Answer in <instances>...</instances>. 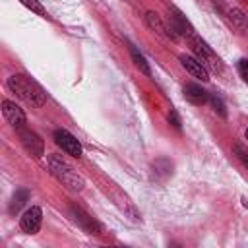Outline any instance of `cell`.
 I'll use <instances>...</instances> for the list:
<instances>
[{
  "instance_id": "6",
  "label": "cell",
  "mask_w": 248,
  "mask_h": 248,
  "mask_svg": "<svg viewBox=\"0 0 248 248\" xmlns=\"http://www.w3.org/2000/svg\"><path fill=\"white\" fill-rule=\"evenodd\" d=\"M17 132H19V140H21L23 147H25V149L35 157V159H39V157H43V155H45V143H43V140H41L35 132L27 130V128L17 130Z\"/></svg>"
},
{
  "instance_id": "8",
  "label": "cell",
  "mask_w": 248,
  "mask_h": 248,
  "mask_svg": "<svg viewBox=\"0 0 248 248\" xmlns=\"http://www.w3.org/2000/svg\"><path fill=\"white\" fill-rule=\"evenodd\" d=\"M180 62L182 66L186 68V72L192 74V78L196 79H202V81H207L209 79V70L196 58V56H188V54H180Z\"/></svg>"
},
{
  "instance_id": "11",
  "label": "cell",
  "mask_w": 248,
  "mask_h": 248,
  "mask_svg": "<svg viewBox=\"0 0 248 248\" xmlns=\"http://www.w3.org/2000/svg\"><path fill=\"white\" fill-rule=\"evenodd\" d=\"M27 200H29V190H27V188H17L16 194L12 196V202H10V213L16 215V213L25 205Z\"/></svg>"
},
{
  "instance_id": "3",
  "label": "cell",
  "mask_w": 248,
  "mask_h": 248,
  "mask_svg": "<svg viewBox=\"0 0 248 248\" xmlns=\"http://www.w3.org/2000/svg\"><path fill=\"white\" fill-rule=\"evenodd\" d=\"M188 43H190V48H192V52L196 54V58L205 66V68H211V70H215V72H219L221 70V60H219V56L213 52V48L200 37V35H196L194 31L188 35Z\"/></svg>"
},
{
  "instance_id": "10",
  "label": "cell",
  "mask_w": 248,
  "mask_h": 248,
  "mask_svg": "<svg viewBox=\"0 0 248 248\" xmlns=\"http://www.w3.org/2000/svg\"><path fill=\"white\" fill-rule=\"evenodd\" d=\"M184 99L188 103L200 107V105H205L209 101V93L198 83H188V85H184Z\"/></svg>"
},
{
  "instance_id": "1",
  "label": "cell",
  "mask_w": 248,
  "mask_h": 248,
  "mask_svg": "<svg viewBox=\"0 0 248 248\" xmlns=\"http://www.w3.org/2000/svg\"><path fill=\"white\" fill-rule=\"evenodd\" d=\"M6 87H8L12 93H16L19 99H23L25 103H29V105H33V107L45 105V99H46V97H45L43 87H41L35 79L27 78V76H21V74L10 76L8 81H6Z\"/></svg>"
},
{
  "instance_id": "5",
  "label": "cell",
  "mask_w": 248,
  "mask_h": 248,
  "mask_svg": "<svg viewBox=\"0 0 248 248\" xmlns=\"http://www.w3.org/2000/svg\"><path fill=\"white\" fill-rule=\"evenodd\" d=\"M41 221H43V211H41V207L31 205V207L25 209L23 215L19 217V227H21L23 232L35 234V232H39V229H41Z\"/></svg>"
},
{
  "instance_id": "15",
  "label": "cell",
  "mask_w": 248,
  "mask_h": 248,
  "mask_svg": "<svg viewBox=\"0 0 248 248\" xmlns=\"http://www.w3.org/2000/svg\"><path fill=\"white\" fill-rule=\"evenodd\" d=\"M25 8H29L33 14H37V16H41V17H46V10L43 8V4L39 2V0H19Z\"/></svg>"
},
{
  "instance_id": "21",
  "label": "cell",
  "mask_w": 248,
  "mask_h": 248,
  "mask_svg": "<svg viewBox=\"0 0 248 248\" xmlns=\"http://www.w3.org/2000/svg\"><path fill=\"white\" fill-rule=\"evenodd\" d=\"M246 2H248V0H246Z\"/></svg>"
},
{
  "instance_id": "16",
  "label": "cell",
  "mask_w": 248,
  "mask_h": 248,
  "mask_svg": "<svg viewBox=\"0 0 248 248\" xmlns=\"http://www.w3.org/2000/svg\"><path fill=\"white\" fill-rule=\"evenodd\" d=\"M209 103H211V107H213V110L219 114V116H227V107H225V103H223V99L219 97V95H209Z\"/></svg>"
},
{
  "instance_id": "19",
  "label": "cell",
  "mask_w": 248,
  "mask_h": 248,
  "mask_svg": "<svg viewBox=\"0 0 248 248\" xmlns=\"http://www.w3.org/2000/svg\"><path fill=\"white\" fill-rule=\"evenodd\" d=\"M169 122H170L176 130H180V118H178V114H176L174 108H170V112H169Z\"/></svg>"
},
{
  "instance_id": "4",
  "label": "cell",
  "mask_w": 248,
  "mask_h": 248,
  "mask_svg": "<svg viewBox=\"0 0 248 248\" xmlns=\"http://www.w3.org/2000/svg\"><path fill=\"white\" fill-rule=\"evenodd\" d=\"M52 138H54V143H56L62 151H66V153L72 155V157H81V143H79V140H78L74 134H70V132L64 130V128H58V130H54Z\"/></svg>"
},
{
  "instance_id": "2",
  "label": "cell",
  "mask_w": 248,
  "mask_h": 248,
  "mask_svg": "<svg viewBox=\"0 0 248 248\" xmlns=\"http://www.w3.org/2000/svg\"><path fill=\"white\" fill-rule=\"evenodd\" d=\"M48 169L52 172V176L56 180H60L66 188H70L72 192H81L85 186L83 176L60 155H48Z\"/></svg>"
},
{
  "instance_id": "17",
  "label": "cell",
  "mask_w": 248,
  "mask_h": 248,
  "mask_svg": "<svg viewBox=\"0 0 248 248\" xmlns=\"http://www.w3.org/2000/svg\"><path fill=\"white\" fill-rule=\"evenodd\" d=\"M234 153H236V157H238V159L248 167V149H246L244 145L236 143V145H234Z\"/></svg>"
},
{
  "instance_id": "9",
  "label": "cell",
  "mask_w": 248,
  "mask_h": 248,
  "mask_svg": "<svg viewBox=\"0 0 248 248\" xmlns=\"http://www.w3.org/2000/svg\"><path fill=\"white\" fill-rule=\"evenodd\" d=\"M72 215H74V221L81 227V229H85L89 234H101V227H99V223L91 217V215H87L83 209H79V207H72Z\"/></svg>"
},
{
  "instance_id": "7",
  "label": "cell",
  "mask_w": 248,
  "mask_h": 248,
  "mask_svg": "<svg viewBox=\"0 0 248 248\" xmlns=\"http://www.w3.org/2000/svg\"><path fill=\"white\" fill-rule=\"evenodd\" d=\"M2 112H4V118L16 128V130H23L25 124H27V118H25V112L12 101H2Z\"/></svg>"
},
{
  "instance_id": "20",
  "label": "cell",
  "mask_w": 248,
  "mask_h": 248,
  "mask_svg": "<svg viewBox=\"0 0 248 248\" xmlns=\"http://www.w3.org/2000/svg\"><path fill=\"white\" fill-rule=\"evenodd\" d=\"M244 136H246V140H248V128H246V132H244Z\"/></svg>"
},
{
  "instance_id": "14",
  "label": "cell",
  "mask_w": 248,
  "mask_h": 248,
  "mask_svg": "<svg viewBox=\"0 0 248 248\" xmlns=\"http://www.w3.org/2000/svg\"><path fill=\"white\" fill-rule=\"evenodd\" d=\"M130 52H132V60H134V66H136L140 72H143L145 76H151V70H149V64L145 62V58H143V56H141V54H140L136 48H132Z\"/></svg>"
},
{
  "instance_id": "18",
  "label": "cell",
  "mask_w": 248,
  "mask_h": 248,
  "mask_svg": "<svg viewBox=\"0 0 248 248\" xmlns=\"http://www.w3.org/2000/svg\"><path fill=\"white\" fill-rule=\"evenodd\" d=\"M236 68H238L240 78H242L244 81H248V60H246V58H240L238 64H236Z\"/></svg>"
},
{
  "instance_id": "12",
  "label": "cell",
  "mask_w": 248,
  "mask_h": 248,
  "mask_svg": "<svg viewBox=\"0 0 248 248\" xmlns=\"http://www.w3.org/2000/svg\"><path fill=\"white\" fill-rule=\"evenodd\" d=\"M229 19L236 25V29H240L244 35H248V16H244L242 10H238V8L229 10Z\"/></svg>"
},
{
  "instance_id": "13",
  "label": "cell",
  "mask_w": 248,
  "mask_h": 248,
  "mask_svg": "<svg viewBox=\"0 0 248 248\" xmlns=\"http://www.w3.org/2000/svg\"><path fill=\"white\" fill-rule=\"evenodd\" d=\"M145 23L151 31H155L157 35H167V25L163 23V19L155 14V12H147L145 14Z\"/></svg>"
}]
</instances>
